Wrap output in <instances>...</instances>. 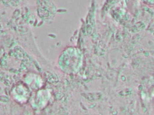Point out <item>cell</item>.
Wrapping results in <instances>:
<instances>
[{"mask_svg": "<svg viewBox=\"0 0 154 115\" xmlns=\"http://www.w3.org/2000/svg\"><path fill=\"white\" fill-rule=\"evenodd\" d=\"M142 1L147 4L154 5V0H142Z\"/></svg>", "mask_w": 154, "mask_h": 115, "instance_id": "obj_1", "label": "cell"}]
</instances>
